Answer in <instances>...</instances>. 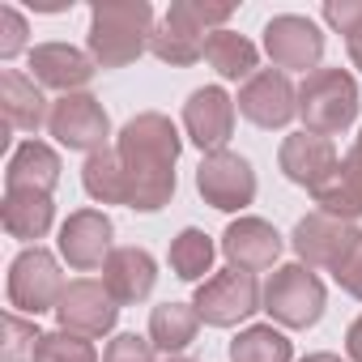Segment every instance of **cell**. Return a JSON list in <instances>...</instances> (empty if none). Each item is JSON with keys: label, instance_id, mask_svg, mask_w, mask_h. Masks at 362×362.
<instances>
[{"label": "cell", "instance_id": "obj_19", "mask_svg": "<svg viewBox=\"0 0 362 362\" xmlns=\"http://www.w3.org/2000/svg\"><path fill=\"white\" fill-rule=\"evenodd\" d=\"M60 184V153L47 141H26L13 149L5 170V192H47Z\"/></svg>", "mask_w": 362, "mask_h": 362}, {"label": "cell", "instance_id": "obj_4", "mask_svg": "<svg viewBox=\"0 0 362 362\" xmlns=\"http://www.w3.org/2000/svg\"><path fill=\"white\" fill-rule=\"evenodd\" d=\"M324 307H328L324 281L307 264H281L264 281L260 311H269V320L281 328H311V324H320Z\"/></svg>", "mask_w": 362, "mask_h": 362}, {"label": "cell", "instance_id": "obj_11", "mask_svg": "<svg viewBox=\"0 0 362 362\" xmlns=\"http://www.w3.org/2000/svg\"><path fill=\"white\" fill-rule=\"evenodd\" d=\"M56 320L64 332H77V337H107L119 320V303L111 298V290L94 277H77L69 281L60 307H56Z\"/></svg>", "mask_w": 362, "mask_h": 362}, {"label": "cell", "instance_id": "obj_21", "mask_svg": "<svg viewBox=\"0 0 362 362\" xmlns=\"http://www.w3.org/2000/svg\"><path fill=\"white\" fill-rule=\"evenodd\" d=\"M0 222L13 239H43L56 222V205L47 192H5V205H0Z\"/></svg>", "mask_w": 362, "mask_h": 362}, {"label": "cell", "instance_id": "obj_5", "mask_svg": "<svg viewBox=\"0 0 362 362\" xmlns=\"http://www.w3.org/2000/svg\"><path fill=\"white\" fill-rule=\"evenodd\" d=\"M69 281L60 273V260L47 252V247H26L13 264H9V307L18 315H43V311H56L60 298H64Z\"/></svg>", "mask_w": 362, "mask_h": 362}, {"label": "cell", "instance_id": "obj_34", "mask_svg": "<svg viewBox=\"0 0 362 362\" xmlns=\"http://www.w3.org/2000/svg\"><path fill=\"white\" fill-rule=\"evenodd\" d=\"M26 18L13 5H0V60H13L26 47Z\"/></svg>", "mask_w": 362, "mask_h": 362}, {"label": "cell", "instance_id": "obj_29", "mask_svg": "<svg viewBox=\"0 0 362 362\" xmlns=\"http://www.w3.org/2000/svg\"><path fill=\"white\" fill-rule=\"evenodd\" d=\"M35 362H98V349L90 337H77V332H43L39 345H35Z\"/></svg>", "mask_w": 362, "mask_h": 362}, {"label": "cell", "instance_id": "obj_20", "mask_svg": "<svg viewBox=\"0 0 362 362\" xmlns=\"http://www.w3.org/2000/svg\"><path fill=\"white\" fill-rule=\"evenodd\" d=\"M0 111H5V124L18 132H39L52 119V107H47L39 81L26 73H13V69L0 73Z\"/></svg>", "mask_w": 362, "mask_h": 362}, {"label": "cell", "instance_id": "obj_25", "mask_svg": "<svg viewBox=\"0 0 362 362\" xmlns=\"http://www.w3.org/2000/svg\"><path fill=\"white\" fill-rule=\"evenodd\" d=\"M214 256H218L214 239L205 230H197V226H184L170 239V252H166L170 273L179 281H205V273H214Z\"/></svg>", "mask_w": 362, "mask_h": 362}, {"label": "cell", "instance_id": "obj_38", "mask_svg": "<svg viewBox=\"0 0 362 362\" xmlns=\"http://www.w3.org/2000/svg\"><path fill=\"white\" fill-rule=\"evenodd\" d=\"M349 64L362 73V35H358V39H349Z\"/></svg>", "mask_w": 362, "mask_h": 362}, {"label": "cell", "instance_id": "obj_8", "mask_svg": "<svg viewBox=\"0 0 362 362\" xmlns=\"http://www.w3.org/2000/svg\"><path fill=\"white\" fill-rule=\"evenodd\" d=\"M47 132L69 149V153H98L107 149V136H111V119L103 111V103L94 94H60L52 103V119H47Z\"/></svg>", "mask_w": 362, "mask_h": 362}, {"label": "cell", "instance_id": "obj_13", "mask_svg": "<svg viewBox=\"0 0 362 362\" xmlns=\"http://www.w3.org/2000/svg\"><path fill=\"white\" fill-rule=\"evenodd\" d=\"M184 132L197 149L218 153L235 136V98L222 86H201L184 103Z\"/></svg>", "mask_w": 362, "mask_h": 362}, {"label": "cell", "instance_id": "obj_33", "mask_svg": "<svg viewBox=\"0 0 362 362\" xmlns=\"http://www.w3.org/2000/svg\"><path fill=\"white\" fill-rule=\"evenodd\" d=\"M324 22L337 35H345V43L358 39L362 35V0H328V5H324Z\"/></svg>", "mask_w": 362, "mask_h": 362}, {"label": "cell", "instance_id": "obj_6", "mask_svg": "<svg viewBox=\"0 0 362 362\" xmlns=\"http://www.w3.org/2000/svg\"><path fill=\"white\" fill-rule=\"evenodd\" d=\"M260 298H264V290H260L256 273L222 269V273H214V277H205V281L197 286L192 307H197V315H201L209 328H235V324H243L252 311H260Z\"/></svg>", "mask_w": 362, "mask_h": 362}, {"label": "cell", "instance_id": "obj_1", "mask_svg": "<svg viewBox=\"0 0 362 362\" xmlns=\"http://www.w3.org/2000/svg\"><path fill=\"white\" fill-rule=\"evenodd\" d=\"M119 162L128 170V209L158 214L175 197V162L184 149V136L162 111L132 115L115 136Z\"/></svg>", "mask_w": 362, "mask_h": 362}, {"label": "cell", "instance_id": "obj_27", "mask_svg": "<svg viewBox=\"0 0 362 362\" xmlns=\"http://www.w3.org/2000/svg\"><path fill=\"white\" fill-rule=\"evenodd\" d=\"M294 345L273 324H252L230 341V362H290Z\"/></svg>", "mask_w": 362, "mask_h": 362}, {"label": "cell", "instance_id": "obj_22", "mask_svg": "<svg viewBox=\"0 0 362 362\" xmlns=\"http://www.w3.org/2000/svg\"><path fill=\"white\" fill-rule=\"evenodd\" d=\"M197 328H201V315H197L192 303H162V307H153V315H149V341H153V349H162L166 358L184 354V349L197 341Z\"/></svg>", "mask_w": 362, "mask_h": 362}, {"label": "cell", "instance_id": "obj_35", "mask_svg": "<svg viewBox=\"0 0 362 362\" xmlns=\"http://www.w3.org/2000/svg\"><path fill=\"white\" fill-rule=\"evenodd\" d=\"M332 277H337V286H341L345 294H354V298L362 303V243H358V247L345 256V264H341Z\"/></svg>", "mask_w": 362, "mask_h": 362}, {"label": "cell", "instance_id": "obj_3", "mask_svg": "<svg viewBox=\"0 0 362 362\" xmlns=\"http://www.w3.org/2000/svg\"><path fill=\"white\" fill-rule=\"evenodd\" d=\"M358 81L345 69H315L298 86V119L303 132L315 136H341L358 119Z\"/></svg>", "mask_w": 362, "mask_h": 362}, {"label": "cell", "instance_id": "obj_18", "mask_svg": "<svg viewBox=\"0 0 362 362\" xmlns=\"http://www.w3.org/2000/svg\"><path fill=\"white\" fill-rule=\"evenodd\" d=\"M153 281H158V260L145 247H115L103 264V286L119 307L145 303L153 294Z\"/></svg>", "mask_w": 362, "mask_h": 362}, {"label": "cell", "instance_id": "obj_7", "mask_svg": "<svg viewBox=\"0 0 362 362\" xmlns=\"http://www.w3.org/2000/svg\"><path fill=\"white\" fill-rule=\"evenodd\" d=\"M197 192L205 197V205H214L222 214H239L256 201V170L235 149L205 153L197 166Z\"/></svg>", "mask_w": 362, "mask_h": 362}, {"label": "cell", "instance_id": "obj_32", "mask_svg": "<svg viewBox=\"0 0 362 362\" xmlns=\"http://www.w3.org/2000/svg\"><path fill=\"white\" fill-rule=\"evenodd\" d=\"M103 362H158V358H153V341H149V337L119 332V337H111V345L103 349Z\"/></svg>", "mask_w": 362, "mask_h": 362}, {"label": "cell", "instance_id": "obj_26", "mask_svg": "<svg viewBox=\"0 0 362 362\" xmlns=\"http://www.w3.org/2000/svg\"><path fill=\"white\" fill-rule=\"evenodd\" d=\"M205 39L209 35H201V30H192V26H184L179 18H162V26L153 30V39H149V52L162 60V64H175V69H184V64H197L201 56H205Z\"/></svg>", "mask_w": 362, "mask_h": 362}, {"label": "cell", "instance_id": "obj_12", "mask_svg": "<svg viewBox=\"0 0 362 362\" xmlns=\"http://www.w3.org/2000/svg\"><path fill=\"white\" fill-rule=\"evenodd\" d=\"M235 107L256 124V128H286L298 115V90L290 81V73L281 69H260L256 77L243 81Z\"/></svg>", "mask_w": 362, "mask_h": 362}, {"label": "cell", "instance_id": "obj_10", "mask_svg": "<svg viewBox=\"0 0 362 362\" xmlns=\"http://www.w3.org/2000/svg\"><path fill=\"white\" fill-rule=\"evenodd\" d=\"M264 52L281 73H315L324 56V30L303 13H277L264 26Z\"/></svg>", "mask_w": 362, "mask_h": 362}, {"label": "cell", "instance_id": "obj_2", "mask_svg": "<svg viewBox=\"0 0 362 362\" xmlns=\"http://www.w3.org/2000/svg\"><path fill=\"white\" fill-rule=\"evenodd\" d=\"M153 9L149 0H98L90 9V56L98 69H124L149 52L153 39Z\"/></svg>", "mask_w": 362, "mask_h": 362}, {"label": "cell", "instance_id": "obj_16", "mask_svg": "<svg viewBox=\"0 0 362 362\" xmlns=\"http://www.w3.org/2000/svg\"><path fill=\"white\" fill-rule=\"evenodd\" d=\"M281 235L273 230V222L264 218H235L222 235V256L230 260V269H243V273H264L277 264L281 256Z\"/></svg>", "mask_w": 362, "mask_h": 362}, {"label": "cell", "instance_id": "obj_31", "mask_svg": "<svg viewBox=\"0 0 362 362\" xmlns=\"http://www.w3.org/2000/svg\"><path fill=\"white\" fill-rule=\"evenodd\" d=\"M39 328L35 320L9 311L5 315V345H0V362H35V345H39Z\"/></svg>", "mask_w": 362, "mask_h": 362}, {"label": "cell", "instance_id": "obj_41", "mask_svg": "<svg viewBox=\"0 0 362 362\" xmlns=\"http://www.w3.org/2000/svg\"><path fill=\"white\" fill-rule=\"evenodd\" d=\"M358 145H362V132H358Z\"/></svg>", "mask_w": 362, "mask_h": 362}, {"label": "cell", "instance_id": "obj_24", "mask_svg": "<svg viewBox=\"0 0 362 362\" xmlns=\"http://www.w3.org/2000/svg\"><path fill=\"white\" fill-rule=\"evenodd\" d=\"M205 60L218 69V77H226V81H247V77H256L260 69V52H256V43L252 39H243V35H235V30H214L209 39H205Z\"/></svg>", "mask_w": 362, "mask_h": 362}, {"label": "cell", "instance_id": "obj_28", "mask_svg": "<svg viewBox=\"0 0 362 362\" xmlns=\"http://www.w3.org/2000/svg\"><path fill=\"white\" fill-rule=\"evenodd\" d=\"M311 197H315V209L328 214V218H341V222H358L362 218V188L345 170H337L328 184H320Z\"/></svg>", "mask_w": 362, "mask_h": 362}, {"label": "cell", "instance_id": "obj_39", "mask_svg": "<svg viewBox=\"0 0 362 362\" xmlns=\"http://www.w3.org/2000/svg\"><path fill=\"white\" fill-rule=\"evenodd\" d=\"M303 362H341V354H307Z\"/></svg>", "mask_w": 362, "mask_h": 362}, {"label": "cell", "instance_id": "obj_37", "mask_svg": "<svg viewBox=\"0 0 362 362\" xmlns=\"http://www.w3.org/2000/svg\"><path fill=\"white\" fill-rule=\"evenodd\" d=\"M345 354H349V362H362V315L349 324V332H345Z\"/></svg>", "mask_w": 362, "mask_h": 362}, {"label": "cell", "instance_id": "obj_40", "mask_svg": "<svg viewBox=\"0 0 362 362\" xmlns=\"http://www.w3.org/2000/svg\"><path fill=\"white\" fill-rule=\"evenodd\" d=\"M166 362H197V358H184V354H175V358H166Z\"/></svg>", "mask_w": 362, "mask_h": 362}, {"label": "cell", "instance_id": "obj_17", "mask_svg": "<svg viewBox=\"0 0 362 362\" xmlns=\"http://www.w3.org/2000/svg\"><path fill=\"white\" fill-rule=\"evenodd\" d=\"M94 69H98L94 56L73 43H39L30 52V77L60 94H81L94 77Z\"/></svg>", "mask_w": 362, "mask_h": 362}, {"label": "cell", "instance_id": "obj_36", "mask_svg": "<svg viewBox=\"0 0 362 362\" xmlns=\"http://www.w3.org/2000/svg\"><path fill=\"white\" fill-rule=\"evenodd\" d=\"M341 170H345V175L354 179L358 188H362V145H358V141H354V145H349V153L341 158Z\"/></svg>", "mask_w": 362, "mask_h": 362}, {"label": "cell", "instance_id": "obj_23", "mask_svg": "<svg viewBox=\"0 0 362 362\" xmlns=\"http://www.w3.org/2000/svg\"><path fill=\"white\" fill-rule=\"evenodd\" d=\"M81 188L98 205H128V170H124L115 145H107V149H98V153L86 158V166H81Z\"/></svg>", "mask_w": 362, "mask_h": 362}, {"label": "cell", "instance_id": "obj_14", "mask_svg": "<svg viewBox=\"0 0 362 362\" xmlns=\"http://www.w3.org/2000/svg\"><path fill=\"white\" fill-rule=\"evenodd\" d=\"M111 235H115V226H111V218L107 214H98V209H77V214H69V222L60 226V256L69 260V269H77V273H94V269H103L107 264V256L115 252L111 247Z\"/></svg>", "mask_w": 362, "mask_h": 362}, {"label": "cell", "instance_id": "obj_9", "mask_svg": "<svg viewBox=\"0 0 362 362\" xmlns=\"http://www.w3.org/2000/svg\"><path fill=\"white\" fill-rule=\"evenodd\" d=\"M290 243H294V252H298V264L337 273V269L345 264V256L362 243V230H358L354 222H341V218H328V214L315 209V214L298 218Z\"/></svg>", "mask_w": 362, "mask_h": 362}, {"label": "cell", "instance_id": "obj_30", "mask_svg": "<svg viewBox=\"0 0 362 362\" xmlns=\"http://www.w3.org/2000/svg\"><path fill=\"white\" fill-rule=\"evenodd\" d=\"M170 18H179L184 26L201 30V35H214V30H226L235 5H205V0H175V5L166 9Z\"/></svg>", "mask_w": 362, "mask_h": 362}, {"label": "cell", "instance_id": "obj_15", "mask_svg": "<svg viewBox=\"0 0 362 362\" xmlns=\"http://www.w3.org/2000/svg\"><path fill=\"white\" fill-rule=\"evenodd\" d=\"M277 162H281V175L290 179V184H298L307 192H315L320 184H328V179L341 170L337 145L328 136H315V132H290L281 141Z\"/></svg>", "mask_w": 362, "mask_h": 362}]
</instances>
